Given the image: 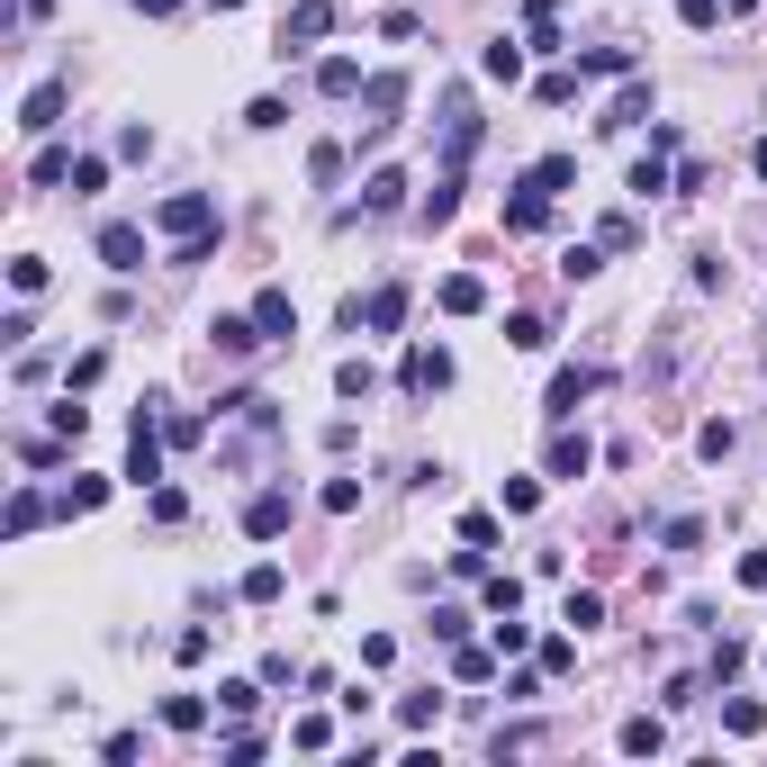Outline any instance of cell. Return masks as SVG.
Listing matches in <instances>:
<instances>
[{
  "label": "cell",
  "instance_id": "30",
  "mask_svg": "<svg viewBox=\"0 0 767 767\" xmlns=\"http://www.w3.org/2000/svg\"><path fill=\"white\" fill-rule=\"evenodd\" d=\"M37 181H46V190H54V181H73V154H63V145H46V154H37Z\"/></svg>",
  "mask_w": 767,
  "mask_h": 767
},
{
  "label": "cell",
  "instance_id": "6",
  "mask_svg": "<svg viewBox=\"0 0 767 767\" xmlns=\"http://www.w3.org/2000/svg\"><path fill=\"white\" fill-rule=\"evenodd\" d=\"M253 325H262V343H290V334H299V307H290V290H262V299H253Z\"/></svg>",
  "mask_w": 767,
  "mask_h": 767
},
{
  "label": "cell",
  "instance_id": "7",
  "mask_svg": "<svg viewBox=\"0 0 767 767\" xmlns=\"http://www.w3.org/2000/svg\"><path fill=\"white\" fill-rule=\"evenodd\" d=\"M100 262L109 271H145V226H100Z\"/></svg>",
  "mask_w": 767,
  "mask_h": 767
},
{
  "label": "cell",
  "instance_id": "34",
  "mask_svg": "<svg viewBox=\"0 0 767 767\" xmlns=\"http://www.w3.org/2000/svg\"><path fill=\"white\" fill-rule=\"evenodd\" d=\"M740 587H749V596H767V551H749V561H740Z\"/></svg>",
  "mask_w": 767,
  "mask_h": 767
},
{
  "label": "cell",
  "instance_id": "1",
  "mask_svg": "<svg viewBox=\"0 0 767 767\" xmlns=\"http://www.w3.org/2000/svg\"><path fill=\"white\" fill-rule=\"evenodd\" d=\"M154 226H163V235H208V226H218V199H208V190H181V199L154 208Z\"/></svg>",
  "mask_w": 767,
  "mask_h": 767
},
{
  "label": "cell",
  "instance_id": "15",
  "mask_svg": "<svg viewBox=\"0 0 767 767\" xmlns=\"http://www.w3.org/2000/svg\"><path fill=\"white\" fill-rule=\"evenodd\" d=\"M542 226H551V199L515 190V199H506V235H542Z\"/></svg>",
  "mask_w": 767,
  "mask_h": 767
},
{
  "label": "cell",
  "instance_id": "18",
  "mask_svg": "<svg viewBox=\"0 0 767 767\" xmlns=\"http://www.w3.org/2000/svg\"><path fill=\"white\" fill-rule=\"evenodd\" d=\"M623 749H633V758L668 749V723H659V714H633V723H623Z\"/></svg>",
  "mask_w": 767,
  "mask_h": 767
},
{
  "label": "cell",
  "instance_id": "28",
  "mask_svg": "<svg viewBox=\"0 0 767 767\" xmlns=\"http://www.w3.org/2000/svg\"><path fill=\"white\" fill-rule=\"evenodd\" d=\"M452 668L478 686V677H497V650H470V642H461V650H452Z\"/></svg>",
  "mask_w": 767,
  "mask_h": 767
},
{
  "label": "cell",
  "instance_id": "17",
  "mask_svg": "<svg viewBox=\"0 0 767 767\" xmlns=\"http://www.w3.org/2000/svg\"><path fill=\"white\" fill-rule=\"evenodd\" d=\"M397 100H406V82H397V73H380V82H371V135H388V127H397Z\"/></svg>",
  "mask_w": 767,
  "mask_h": 767
},
{
  "label": "cell",
  "instance_id": "5",
  "mask_svg": "<svg viewBox=\"0 0 767 767\" xmlns=\"http://www.w3.org/2000/svg\"><path fill=\"white\" fill-rule=\"evenodd\" d=\"M290 515H299V506L281 497V487H271V497H253V506H244V533H253V542H281V533H290Z\"/></svg>",
  "mask_w": 767,
  "mask_h": 767
},
{
  "label": "cell",
  "instance_id": "31",
  "mask_svg": "<svg viewBox=\"0 0 767 767\" xmlns=\"http://www.w3.org/2000/svg\"><path fill=\"white\" fill-rule=\"evenodd\" d=\"M569 623L587 633V623H605V596H587V587H569Z\"/></svg>",
  "mask_w": 767,
  "mask_h": 767
},
{
  "label": "cell",
  "instance_id": "26",
  "mask_svg": "<svg viewBox=\"0 0 767 767\" xmlns=\"http://www.w3.org/2000/svg\"><path fill=\"white\" fill-rule=\"evenodd\" d=\"M406 199V172H371V190H362V208H397Z\"/></svg>",
  "mask_w": 767,
  "mask_h": 767
},
{
  "label": "cell",
  "instance_id": "3",
  "mask_svg": "<svg viewBox=\"0 0 767 767\" xmlns=\"http://www.w3.org/2000/svg\"><path fill=\"white\" fill-rule=\"evenodd\" d=\"M596 380H605V371H587V362H569L561 380H551V397H542V415H561V425H569V415H578V397H596Z\"/></svg>",
  "mask_w": 767,
  "mask_h": 767
},
{
  "label": "cell",
  "instance_id": "33",
  "mask_svg": "<svg viewBox=\"0 0 767 767\" xmlns=\"http://www.w3.org/2000/svg\"><path fill=\"white\" fill-rule=\"evenodd\" d=\"M290 740H299V749H325V740H334V723H325V714H307V723H290Z\"/></svg>",
  "mask_w": 767,
  "mask_h": 767
},
{
  "label": "cell",
  "instance_id": "29",
  "mask_svg": "<svg viewBox=\"0 0 767 767\" xmlns=\"http://www.w3.org/2000/svg\"><path fill=\"white\" fill-rule=\"evenodd\" d=\"M362 506V478H325V515H353Z\"/></svg>",
  "mask_w": 767,
  "mask_h": 767
},
{
  "label": "cell",
  "instance_id": "36",
  "mask_svg": "<svg viewBox=\"0 0 767 767\" xmlns=\"http://www.w3.org/2000/svg\"><path fill=\"white\" fill-rule=\"evenodd\" d=\"M551 10H561V0H524V19H533V28H551Z\"/></svg>",
  "mask_w": 767,
  "mask_h": 767
},
{
  "label": "cell",
  "instance_id": "4",
  "mask_svg": "<svg viewBox=\"0 0 767 767\" xmlns=\"http://www.w3.org/2000/svg\"><path fill=\"white\" fill-rule=\"evenodd\" d=\"M406 388H415V397L452 388V353H443V343H415V353H406Z\"/></svg>",
  "mask_w": 767,
  "mask_h": 767
},
{
  "label": "cell",
  "instance_id": "20",
  "mask_svg": "<svg viewBox=\"0 0 767 767\" xmlns=\"http://www.w3.org/2000/svg\"><path fill=\"white\" fill-rule=\"evenodd\" d=\"M650 118V82H623V100L605 109V127H642Z\"/></svg>",
  "mask_w": 767,
  "mask_h": 767
},
{
  "label": "cell",
  "instance_id": "11",
  "mask_svg": "<svg viewBox=\"0 0 767 767\" xmlns=\"http://www.w3.org/2000/svg\"><path fill=\"white\" fill-rule=\"evenodd\" d=\"M569 181H578V154H542V163L524 172V190H533V199H551V190H569Z\"/></svg>",
  "mask_w": 767,
  "mask_h": 767
},
{
  "label": "cell",
  "instance_id": "24",
  "mask_svg": "<svg viewBox=\"0 0 767 767\" xmlns=\"http://www.w3.org/2000/svg\"><path fill=\"white\" fill-rule=\"evenodd\" d=\"M281 587H290V578L271 569V561H262V569H244V605H271V596H281Z\"/></svg>",
  "mask_w": 767,
  "mask_h": 767
},
{
  "label": "cell",
  "instance_id": "27",
  "mask_svg": "<svg viewBox=\"0 0 767 767\" xmlns=\"http://www.w3.org/2000/svg\"><path fill=\"white\" fill-rule=\"evenodd\" d=\"M487 614H524V578H487Z\"/></svg>",
  "mask_w": 767,
  "mask_h": 767
},
{
  "label": "cell",
  "instance_id": "12",
  "mask_svg": "<svg viewBox=\"0 0 767 767\" xmlns=\"http://www.w3.org/2000/svg\"><path fill=\"white\" fill-rule=\"evenodd\" d=\"M578 73H596V82H633V46H587Z\"/></svg>",
  "mask_w": 767,
  "mask_h": 767
},
{
  "label": "cell",
  "instance_id": "13",
  "mask_svg": "<svg viewBox=\"0 0 767 767\" xmlns=\"http://www.w3.org/2000/svg\"><path fill=\"white\" fill-rule=\"evenodd\" d=\"M316 91H325V100H353V91H362V63H353V54H325V63H316Z\"/></svg>",
  "mask_w": 767,
  "mask_h": 767
},
{
  "label": "cell",
  "instance_id": "37",
  "mask_svg": "<svg viewBox=\"0 0 767 767\" xmlns=\"http://www.w3.org/2000/svg\"><path fill=\"white\" fill-rule=\"evenodd\" d=\"M749 172H758V181H767V135H758V145H749Z\"/></svg>",
  "mask_w": 767,
  "mask_h": 767
},
{
  "label": "cell",
  "instance_id": "16",
  "mask_svg": "<svg viewBox=\"0 0 767 767\" xmlns=\"http://www.w3.org/2000/svg\"><path fill=\"white\" fill-rule=\"evenodd\" d=\"M478 73H487V82H524V46H515V37H497V46L478 54Z\"/></svg>",
  "mask_w": 767,
  "mask_h": 767
},
{
  "label": "cell",
  "instance_id": "8",
  "mask_svg": "<svg viewBox=\"0 0 767 767\" xmlns=\"http://www.w3.org/2000/svg\"><path fill=\"white\" fill-rule=\"evenodd\" d=\"M127 478L145 487V478H163V443H154V415H135V443H127Z\"/></svg>",
  "mask_w": 767,
  "mask_h": 767
},
{
  "label": "cell",
  "instance_id": "21",
  "mask_svg": "<svg viewBox=\"0 0 767 767\" xmlns=\"http://www.w3.org/2000/svg\"><path fill=\"white\" fill-rule=\"evenodd\" d=\"M723 731H740V740H758V731H767V705H749V695H731V705H723Z\"/></svg>",
  "mask_w": 767,
  "mask_h": 767
},
{
  "label": "cell",
  "instance_id": "38",
  "mask_svg": "<svg viewBox=\"0 0 767 767\" xmlns=\"http://www.w3.org/2000/svg\"><path fill=\"white\" fill-rule=\"evenodd\" d=\"M135 10H154V19H172V10H181V0H135Z\"/></svg>",
  "mask_w": 767,
  "mask_h": 767
},
{
  "label": "cell",
  "instance_id": "32",
  "mask_svg": "<svg viewBox=\"0 0 767 767\" xmlns=\"http://www.w3.org/2000/svg\"><path fill=\"white\" fill-rule=\"evenodd\" d=\"M633 190H642V199H650V190H668V163H659V154H642V163H633Z\"/></svg>",
  "mask_w": 767,
  "mask_h": 767
},
{
  "label": "cell",
  "instance_id": "19",
  "mask_svg": "<svg viewBox=\"0 0 767 767\" xmlns=\"http://www.w3.org/2000/svg\"><path fill=\"white\" fill-rule=\"evenodd\" d=\"M487 307V290L470 281V271H452V281H443V316H478Z\"/></svg>",
  "mask_w": 767,
  "mask_h": 767
},
{
  "label": "cell",
  "instance_id": "10",
  "mask_svg": "<svg viewBox=\"0 0 767 767\" xmlns=\"http://www.w3.org/2000/svg\"><path fill=\"white\" fill-rule=\"evenodd\" d=\"M587 461H596L587 434H551V478H587Z\"/></svg>",
  "mask_w": 767,
  "mask_h": 767
},
{
  "label": "cell",
  "instance_id": "35",
  "mask_svg": "<svg viewBox=\"0 0 767 767\" xmlns=\"http://www.w3.org/2000/svg\"><path fill=\"white\" fill-rule=\"evenodd\" d=\"M677 10H686V28H714V19H723V0H677Z\"/></svg>",
  "mask_w": 767,
  "mask_h": 767
},
{
  "label": "cell",
  "instance_id": "14",
  "mask_svg": "<svg viewBox=\"0 0 767 767\" xmlns=\"http://www.w3.org/2000/svg\"><path fill=\"white\" fill-rule=\"evenodd\" d=\"M362 325H371V334H397V325H406V290H397V281H388V290H371Z\"/></svg>",
  "mask_w": 767,
  "mask_h": 767
},
{
  "label": "cell",
  "instance_id": "9",
  "mask_svg": "<svg viewBox=\"0 0 767 767\" xmlns=\"http://www.w3.org/2000/svg\"><path fill=\"white\" fill-rule=\"evenodd\" d=\"M63 100H73V91H63V82H37V91H28V109H19V127H28V135H54V118H63Z\"/></svg>",
  "mask_w": 767,
  "mask_h": 767
},
{
  "label": "cell",
  "instance_id": "22",
  "mask_svg": "<svg viewBox=\"0 0 767 767\" xmlns=\"http://www.w3.org/2000/svg\"><path fill=\"white\" fill-rule=\"evenodd\" d=\"M199 723H208L199 695H163V731H199Z\"/></svg>",
  "mask_w": 767,
  "mask_h": 767
},
{
  "label": "cell",
  "instance_id": "2",
  "mask_svg": "<svg viewBox=\"0 0 767 767\" xmlns=\"http://www.w3.org/2000/svg\"><path fill=\"white\" fill-rule=\"evenodd\" d=\"M325 28H334V0H299V10L281 19V46H271V54H307Z\"/></svg>",
  "mask_w": 767,
  "mask_h": 767
},
{
  "label": "cell",
  "instance_id": "39",
  "mask_svg": "<svg viewBox=\"0 0 767 767\" xmlns=\"http://www.w3.org/2000/svg\"><path fill=\"white\" fill-rule=\"evenodd\" d=\"M208 10H244V0H208Z\"/></svg>",
  "mask_w": 767,
  "mask_h": 767
},
{
  "label": "cell",
  "instance_id": "25",
  "mask_svg": "<svg viewBox=\"0 0 767 767\" xmlns=\"http://www.w3.org/2000/svg\"><path fill=\"white\" fill-rule=\"evenodd\" d=\"M46 524V497H37V487H19V497H10V533H37Z\"/></svg>",
  "mask_w": 767,
  "mask_h": 767
},
{
  "label": "cell",
  "instance_id": "23",
  "mask_svg": "<svg viewBox=\"0 0 767 767\" xmlns=\"http://www.w3.org/2000/svg\"><path fill=\"white\" fill-rule=\"evenodd\" d=\"M506 343H515V353H542L551 325H542V316H506Z\"/></svg>",
  "mask_w": 767,
  "mask_h": 767
}]
</instances>
